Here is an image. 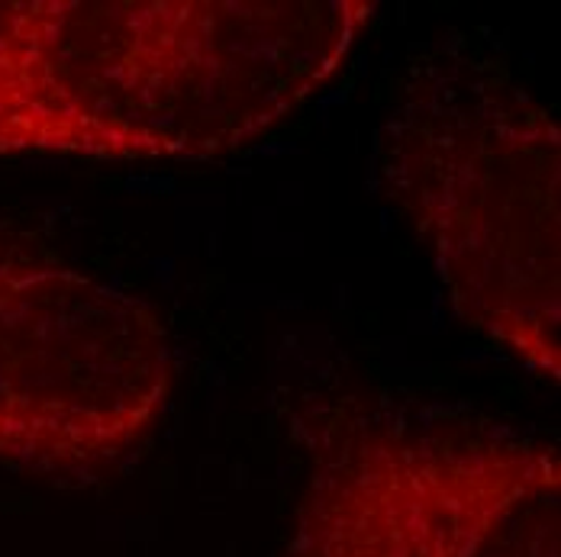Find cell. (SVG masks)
Returning <instances> with one entry per match:
<instances>
[{
	"label": "cell",
	"instance_id": "obj_1",
	"mask_svg": "<svg viewBox=\"0 0 561 557\" xmlns=\"http://www.w3.org/2000/svg\"><path fill=\"white\" fill-rule=\"evenodd\" d=\"M368 0L0 3V159L220 162L304 111Z\"/></svg>",
	"mask_w": 561,
	"mask_h": 557
},
{
	"label": "cell",
	"instance_id": "obj_2",
	"mask_svg": "<svg viewBox=\"0 0 561 557\" xmlns=\"http://www.w3.org/2000/svg\"><path fill=\"white\" fill-rule=\"evenodd\" d=\"M378 174L426 248L451 313L542 381H561V132L488 65L410 91Z\"/></svg>",
	"mask_w": 561,
	"mask_h": 557
},
{
	"label": "cell",
	"instance_id": "obj_3",
	"mask_svg": "<svg viewBox=\"0 0 561 557\" xmlns=\"http://www.w3.org/2000/svg\"><path fill=\"white\" fill-rule=\"evenodd\" d=\"M284 557H561L559 448L355 419L320 451Z\"/></svg>",
	"mask_w": 561,
	"mask_h": 557
},
{
	"label": "cell",
	"instance_id": "obj_4",
	"mask_svg": "<svg viewBox=\"0 0 561 557\" xmlns=\"http://www.w3.org/2000/svg\"><path fill=\"white\" fill-rule=\"evenodd\" d=\"M171 391L152 303L68 265L0 258V464L107 471L156 432Z\"/></svg>",
	"mask_w": 561,
	"mask_h": 557
}]
</instances>
